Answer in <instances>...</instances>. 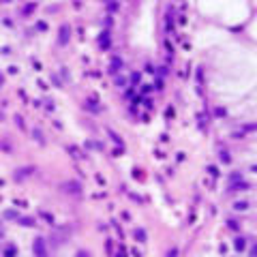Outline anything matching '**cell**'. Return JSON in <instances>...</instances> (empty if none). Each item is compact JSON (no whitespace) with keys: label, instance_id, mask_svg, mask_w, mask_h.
I'll list each match as a JSON object with an SVG mask.
<instances>
[{"label":"cell","instance_id":"cell-13","mask_svg":"<svg viewBox=\"0 0 257 257\" xmlns=\"http://www.w3.org/2000/svg\"><path fill=\"white\" fill-rule=\"evenodd\" d=\"M21 225H26V227H30V225H35V221H32V219H21Z\"/></svg>","mask_w":257,"mask_h":257},{"label":"cell","instance_id":"cell-16","mask_svg":"<svg viewBox=\"0 0 257 257\" xmlns=\"http://www.w3.org/2000/svg\"><path fill=\"white\" fill-rule=\"evenodd\" d=\"M0 2H11V0H0Z\"/></svg>","mask_w":257,"mask_h":257},{"label":"cell","instance_id":"cell-7","mask_svg":"<svg viewBox=\"0 0 257 257\" xmlns=\"http://www.w3.org/2000/svg\"><path fill=\"white\" fill-rule=\"evenodd\" d=\"M32 137H35V139H37L39 144H45V139H43V133H41V131H39V128H35V131H32Z\"/></svg>","mask_w":257,"mask_h":257},{"label":"cell","instance_id":"cell-9","mask_svg":"<svg viewBox=\"0 0 257 257\" xmlns=\"http://www.w3.org/2000/svg\"><path fill=\"white\" fill-rule=\"evenodd\" d=\"M244 244H246V240H244V238H236V242H234V246H236L238 251H242V249H244Z\"/></svg>","mask_w":257,"mask_h":257},{"label":"cell","instance_id":"cell-5","mask_svg":"<svg viewBox=\"0 0 257 257\" xmlns=\"http://www.w3.org/2000/svg\"><path fill=\"white\" fill-rule=\"evenodd\" d=\"M118 69H122V60H120V58H114V60H111V73H116V71H118Z\"/></svg>","mask_w":257,"mask_h":257},{"label":"cell","instance_id":"cell-4","mask_svg":"<svg viewBox=\"0 0 257 257\" xmlns=\"http://www.w3.org/2000/svg\"><path fill=\"white\" fill-rule=\"evenodd\" d=\"M71 35V30H69V26H62L60 28V43H67V39Z\"/></svg>","mask_w":257,"mask_h":257},{"label":"cell","instance_id":"cell-3","mask_svg":"<svg viewBox=\"0 0 257 257\" xmlns=\"http://www.w3.org/2000/svg\"><path fill=\"white\" fill-rule=\"evenodd\" d=\"M32 171H35L32 167H21V169H17V171H15V178H17V180H21V178H28Z\"/></svg>","mask_w":257,"mask_h":257},{"label":"cell","instance_id":"cell-6","mask_svg":"<svg viewBox=\"0 0 257 257\" xmlns=\"http://www.w3.org/2000/svg\"><path fill=\"white\" fill-rule=\"evenodd\" d=\"M246 189H249V184L242 182V180H240V184H231L229 186V191H246Z\"/></svg>","mask_w":257,"mask_h":257},{"label":"cell","instance_id":"cell-2","mask_svg":"<svg viewBox=\"0 0 257 257\" xmlns=\"http://www.w3.org/2000/svg\"><path fill=\"white\" fill-rule=\"evenodd\" d=\"M64 191L71 193V195H79L82 193V186H79V182H67L64 184Z\"/></svg>","mask_w":257,"mask_h":257},{"label":"cell","instance_id":"cell-15","mask_svg":"<svg viewBox=\"0 0 257 257\" xmlns=\"http://www.w3.org/2000/svg\"><path fill=\"white\" fill-rule=\"evenodd\" d=\"M0 120H4V111H0Z\"/></svg>","mask_w":257,"mask_h":257},{"label":"cell","instance_id":"cell-10","mask_svg":"<svg viewBox=\"0 0 257 257\" xmlns=\"http://www.w3.org/2000/svg\"><path fill=\"white\" fill-rule=\"evenodd\" d=\"M246 206H249L246 202H238V203H234V208H236V210H246Z\"/></svg>","mask_w":257,"mask_h":257},{"label":"cell","instance_id":"cell-14","mask_svg":"<svg viewBox=\"0 0 257 257\" xmlns=\"http://www.w3.org/2000/svg\"><path fill=\"white\" fill-rule=\"evenodd\" d=\"M221 161H225V163L229 161V157H227V152H221Z\"/></svg>","mask_w":257,"mask_h":257},{"label":"cell","instance_id":"cell-8","mask_svg":"<svg viewBox=\"0 0 257 257\" xmlns=\"http://www.w3.org/2000/svg\"><path fill=\"white\" fill-rule=\"evenodd\" d=\"M135 238L139 240V242H146V231L144 229H135Z\"/></svg>","mask_w":257,"mask_h":257},{"label":"cell","instance_id":"cell-11","mask_svg":"<svg viewBox=\"0 0 257 257\" xmlns=\"http://www.w3.org/2000/svg\"><path fill=\"white\" fill-rule=\"evenodd\" d=\"M69 150L73 152V157H77V159H79V157H84V154H82V152H79V150H77V148H75V146H71V148H69Z\"/></svg>","mask_w":257,"mask_h":257},{"label":"cell","instance_id":"cell-1","mask_svg":"<svg viewBox=\"0 0 257 257\" xmlns=\"http://www.w3.org/2000/svg\"><path fill=\"white\" fill-rule=\"evenodd\" d=\"M32 251H35V255L45 257V255H47V249H45V240H43V238H37V240H35V244H32Z\"/></svg>","mask_w":257,"mask_h":257},{"label":"cell","instance_id":"cell-12","mask_svg":"<svg viewBox=\"0 0 257 257\" xmlns=\"http://www.w3.org/2000/svg\"><path fill=\"white\" fill-rule=\"evenodd\" d=\"M4 217H7V219H17V214H15L13 210H7V212H4Z\"/></svg>","mask_w":257,"mask_h":257}]
</instances>
